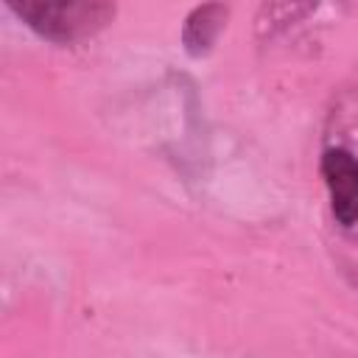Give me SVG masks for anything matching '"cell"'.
<instances>
[{
    "instance_id": "cell-1",
    "label": "cell",
    "mask_w": 358,
    "mask_h": 358,
    "mask_svg": "<svg viewBox=\"0 0 358 358\" xmlns=\"http://www.w3.org/2000/svg\"><path fill=\"white\" fill-rule=\"evenodd\" d=\"M8 8L42 39L76 42L106 28L115 17V3L101 0H8Z\"/></svg>"
},
{
    "instance_id": "cell-2",
    "label": "cell",
    "mask_w": 358,
    "mask_h": 358,
    "mask_svg": "<svg viewBox=\"0 0 358 358\" xmlns=\"http://www.w3.org/2000/svg\"><path fill=\"white\" fill-rule=\"evenodd\" d=\"M322 179L330 193L333 218L341 227L358 224V157L347 148H327L322 154Z\"/></svg>"
},
{
    "instance_id": "cell-3",
    "label": "cell",
    "mask_w": 358,
    "mask_h": 358,
    "mask_svg": "<svg viewBox=\"0 0 358 358\" xmlns=\"http://www.w3.org/2000/svg\"><path fill=\"white\" fill-rule=\"evenodd\" d=\"M227 14H229V8L221 3H204L187 14V20L182 25V45L193 59L207 56L213 50L218 34L224 31Z\"/></svg>"
}]
</instances>
